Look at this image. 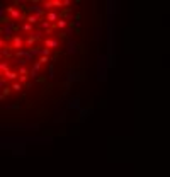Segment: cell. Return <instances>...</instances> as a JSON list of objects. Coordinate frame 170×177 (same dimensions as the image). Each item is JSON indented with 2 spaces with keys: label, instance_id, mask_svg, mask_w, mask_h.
I'll return each mask as SVG.
<instances>
[{
  "label": "cell",
  "instance_id": "6da1fadb",
  "mask_svg": "<svg viewBox=\"0 0 170 177\" xmlns=\"http://www.w3.org/2000/svg\"><path fill=\"white\" fill-rule=\"evenodd\" d=\"M7 14H8V19L10 21H25V14L22 12L21 9L17 7H7Z\"/></svg>",
  "mask_w": 170,
  "mask_h": 177
},
{
  "label": "cell",
  "instance_id": "7a4b0ae2",
  "mask_svg": "<svg viewBox=\"0 0 170 177\" xmlns=\"http://www.w3.org/2000/svg\"><path fill=\"white\" fill-rule=\"evenodd\" d=\"M15 29H17V24L14 21H8L7 24L2 26V36H4L5 39H12L14 38V31Z\"/></svg>",
  "mask_w": 170,
  "mask_h": 177
},
{
  "label": "cell",
  "instance_id": "3957f363",
  "mask_svg": "<svg viewBox=\"0 0 170 177\" xmlns=\"http://www.w3.org/2000/svg\"><path fill=\"white\" fill-rule=\"evenodd\" d=\"M25 9H27V12H29V14L38 15L39 19H41L42 15H46V12H44V9H42V5L39 4V2H32V4H29Z\"/></svg>",
  "mask_w": 170,
  "mask_h": 177
},
{
  "label": "cell",
  "instance_id": "277c9868",
  "mask_svg": "<svg viewBox=\"0 0 170 177\" xmlns=\"http://www.w3.org/2000/svg\"><path fill=\"white\" fill-rule=\"evenodd\" d=\"M21 48H24V39L21 38L19 34H14V38H12V46H10V49H15V51H19Z\"/></svg>",
  "mask_w": 170,
  "mask_h": 177
},
{
  "label": "cell",
  "instance_id": "5b68a950",
  "mask_svg": "<svg viewBox=\"0 0 170 177\" xmlns=\"http://www.w3.org/2000/svg\"><path fill=\"white\" fill-rule=\"evenodd\" d=\"M58 19H61V17H59V14L55 12V10H49V12L46 14V19H44V21H48L49 24H53V26H55Z\"/></svg>",
  "mask_w": 170,
  "mask_h": 177
},
{
  "label": "cell",
  "instance_id": "8992f818",
  "mask_svg": "<svg viewBox=\"0 0 170 177\" xmlns=\"http://www.w3.org/2000/svg\"><path fill=\"white\" fill-rule=\"evenodd\" d=\"M59 46V41L55 38H46L44 39V48H48V49H51V48H58Z\"/></svg>",
  "mask_w": 170,
  "mask_h": 177
},
{
  "label": "cell",
  "instance_id": "52a82bcc",
  "mask_svg": "<svg viewBox=\"0 0 170 177\" xmlns=\"http://www.w3.org/2000/svg\"><path fill=\"white\" fill-rule=\"evenodd\" d=\"M4 78L5 80H14V82H15L17 78H19V75H17V72H14V70H7V72H4Z\"/></svg>",
  "mask_w": 170,
  "mask_h": 177
},
{
  "label": "cell",
  "instance_id": "ba28073f",
  "mask_svg": "<svg viewBox=\"0 0 170 177\" xmlns=\"http://www.w3.org/2000/svg\"><path fill=\"white\" fill-rule=\"evenodd\" d=\"M25 22L31 24V26H36V24L39 22V17L38 15H34V14H27V15H25Z\"/></svg>",
  "mask_w": 170,
  "mask_h": 177
},
{
  "label": "cell",
  "instance_id": "9c48e42d",
  "mask_svg": "<svg viewBox=\"0 0 170 177\" xmlns=\"http://www.w3.org/2000/svg\"><path fill=\"white\" fill-rule=\"evenodd\" d=\"M12 49H10V46H5L4 49H0V55H2V58H8V56H12Z\"/></svg>",
  "mask_w": 170,
  "mask_h": 177
},
{
  "label": "cell",
  "instance_id": "30bf717a",
  "mask_svg": "<svg viewBox=\"0 0 170 177\" xmlns=\"http://www.w3.org/2000/svg\"><path fill=\"white\" fill-rule=\"evenodd\" d=\"M55 27H58V29H65V27H68V21L66 19H58L55 24Z\"/></svg>",
  "mask_w": 170,
  "mask_h": 177
},
{
  "label": "cell",
  "instance_id": "8fae6325",
  "mask_svg": "<svg viewBox=\"0 0 170 177\" xmlns=\"http://www.w3.org/2000/svg\"><path fill=\"white\" fill-rule=\"evenodd\" d=\"M29 36H32L34 39H36V41H38V39H42V36H44V32H42L41 29H34L32 32H31Z\"/></svg>",
  "mask_w": 170,
  "mask_h": 177
},
{
  "label": "cell",
  "instance_id": "7c38bea8",
  "mask_svg": "<svg viewBox=\"0 0 170 177\" xmlns=\"http://www.w3.org/2000/svg\"><path fill=\"white\" fill-rule=\"evenodd\" d=\"M21 29L24 31V32H29V34H31V32L34 31V26H31V24H27V22H24V24L21 26Z\"/></svg>",
  "mask_w": 170,
  "mask_h": 177
},
{
  "label": "cell",
  "instance_id": "4fadbf2b",
  "mask_svg": "<svg viewBox=\"0 0 170 177\" xmlns=\"http://www.w3.org/2000/svg\"><path fill=\"white\" fill-rule=\"evenodd\" d=\"M25 53H27V49L25 48H22V49H19V51H15L14 55H15V60H19V58H24Z\"/></svg>",
  "mask_w": 170,
  "mask_h": 177
},
{
  "label": "cell",
  "instance_id": "5bb4252c",
  "mask_svg": "<svg viewBox=\"0 0 170 177\" xmlns=\"http://www.w3.org/2000/svg\"><path fill=\"white\" fill-rule=\"evenodd\" d=\"M7 70H10L8 68V61H0V72L4 73V72H7Z\"/></svg>",
  "mask_w": 170,
  "mask_h": 177
},
{
  "label": "cell",
  "instance_id": "9a60e30c",
  "mask_svg": "<svg viewBox=\"0 0 170 177\" xmlns=\"http://www.w3.org/2000/svg\"><path fill=\"white\" fill-rule=\"evenodd\" d=\"M75 51H76V43L70 41V43H68V53H75Z\"/></svg>",
  "mask_w": 170,
  "mask_h": 177
},
{
  "label": "cell",
  "instance_id": "2e32d148",
  "mask_svg": "<svg viewBox=\"0 0 170 177\" xmlns=\"http://www.w3.org/2000/svg\"><path fill=\"white\" fill-rule=\"evenodd\" d=\"M10 89H12L14 92H21V90H22V85H21V83H19V82H14Z\"/></svg>",
  "mask_w": 170,
  "mask_h": 177
},
{
  "label": "cell",
  "instance_id": "e0dca14e",
  "mask_svg": "<svg viewBox=\"0 0 170 177\" xmlns=\"http://www.w3.org/2000/svg\"><path fill=\"white\" fill-rule=\"evenodd\" d=\"M5 14H7V7H4V5H0V21H2V19H5V17H7Z\"/></svg>",
  "mask_w": 170,
  "mask_h": 177
},
{
  "label": "cell",
  "instance_id": "ac0fdd59",
  "mask_svg": "<svg viewBox=\"0 0 170 177\" xmlns=\"http://www.w3.org/2000/svg\"><path fill=\"white\" fill-rule=\"evenodd\" d=\"M49 53H51V49H48V48H42V49H39V56H49Z\"/></svg>",
  "mask_w": 170,
  "mask_h": 177
},
{
  "label": "cell",
  "instance_id": "d6986e66",
  "mask_svg": "<svg viewBox=\"0 0 170 177\" xmlns=\"http://www.w3.org/2000/svg\"><path fill=\"white\" fill-rule=\"evenodd\" d=\"M27 77H31V78H39V72H36V70L31 68V72H29V75H27Z\"/></svg>",
  "mask_w": 170,
  "mask_h": 177
},
{
  "label": "cell",
  "instance_id": "ffe728a7",
  "mask_svg": "<svg viewBox=\"0 0 170 177\" xmlns=\"http://www.w3.org/2000/svg\"><path fill=\"white\" fill-rule=\"evenodd\" d=\"M48 61H49V58H46V56H41V58H39V60H38V63L42 66V65H46Z\"/></svg>",
  "mask_w": 170,
  "mask_h": 177
},
{
  "label": "cell",
  "instance_id": "44dd1931",
  "mask_svg": "<svg viewBox=\"0 0 170 177\" xmlns=\"http://www.w3.org/2000/svg\"><path fill=\"white\" fill-rule=\"evenodd\" d=\"M51 4H53V9L55 7H63V2L61 0H51Z\"/></svg>",
  "mask_w": 170,
  "mask_h": 177
},
{
  "label": "cell",
  "instance_id": "7402d4cb",
  "mask_svg": "<svg viewBox=\"0 0 170 177\" xmlns=\"http://www.w3.org/2000/svg\"><path fill=\"white\" fill-rule=\"evenodd\" d=\"M15 63H17L19 66H25V65H27V61H25L24 58H19V60H15Z\"/></svg>",
  "mask_w": 170,
  "mask_h": 177
},
{
  "label": "cell",
  "instance_id": "603a6c76",
  "mask_svg": "<svg viewBox=\"0 0 170 177\" xmlns=\"http://www.w3.org/2000/svg\"><path fill=\"white\" fill-rule=\"evenodd\" d=\"M17 80H19V83L22 85V83H25V82H27V75H21V77L17 78Z\"/></svg>",
  "mask_w": 170,
  "mask_h": 177
},
{
  "label": "cell",
  "instance_id": "cb8c5ba5",
  "mask_svg": "<svg viewBox=\"0 0 170 177\" xmlns=\"http://www.w3.org/2000/svg\"><path fill=\"white\" fill-rule=\"evenodd\" d=\"M17 75H27V68H25V66H21L19 72H17Z\"/></svg>",
  "mask_w": 170,
  "mask_h": 177
},
{
  "label": "cell",
  "instance_id": "d4e9b609",
  "mask_svg": "<svg viewBox=\"0 0 170 177\" xmlns=\"http://www.w3.org/2000/svg\"><path fill=\"white\" fill-rule=\"evenodd\" d=\"M32 70H36V72H39V70H41V65H39L38 61H36V63L32 65Z\"/></svg>",
  "mask_w": 170,
  "mask_h": 177
},
{
  "label": "cell",
  "instance_id": "484cf974",
  "mask_svg": "<svg viewBox=\"0 0 170 177\" xmlns=\"http://www.w3.org/2000/svg\"><path fill=\"white\" fill-rule=\"evenodd\" d=\"M48 77H49V78L55 77V68H53V66H49V75H48Z\"/></svg>",
  "mask_w": 170,
  "mask_h": 177
},
{
  "label": "cell",
  "instance_id": "4316f807",
  "mask_svg": "<svg viewBox=\"0 0 170 177\" xmlns=\"http://www.w3.org/2000/svg\"><path fill=\"white\" fill-rule=\"evenodd\" d=\"M70 5H72L70 0H65V2H63V7H66V9H70Z\"/></svg>",
  "mask_w": 170,
  "mask_h": 177
},
{
  "label": "cell",
  "instance_id": "83f0119b",
  "mask_svg": "<svg viewBox=\"0 0 170 177\" xmlns=\"http://www.w3.org/2000/svg\"><path fill=\"white\" fill-rule=\"evenodd\" d=\"M5 46H7V44H5V41H4V39H0V49H4Z\"/></svg>",
  "mask_w": 170,
  "mask_h": 177
},
{
  "label": "cell",
  "instance_id": "f1b7e54d",
  "mask_svg": "<svg viewBox=\"0 0 170 177\" xmlns=\"http://www.w3.org/2000/svg\"><path fill=\"white\" fill-rule=\"evenodd\" d=\"M2 99H4V95H2V94H0V100H2Z\"/></svg>",
  "mask_w": 170,
  "mask_h": 177
},
{
  "label": "cell",
  "instance_id": "f546056e",
  "mask_svg": "<svg viewBox=\"0 0 170 177\" xmlns=\"http://www.w3.org/2000/svg\"><path fill=\"white\" fill-rule=\"evenodd\" d=\"M0 36H2V27H0Z\"/></svg>",
  "mask_w": 170,
  "mask_h": 177
},
{
  "label": "cell",
  "instance_id": "4dcf8cb0",
  "mask_svg": "<svg viewBox=\"0 0 170 177\" xmlns=\"http://www.w3.org/2000/svg\"><path fill=\"white\" fill-rule=\"evenodd\" d=\"M0 60H2V55H0Z\"/></svg>",
  "mask_w": 170,
  "mask_h": 177
}]
</instances>
